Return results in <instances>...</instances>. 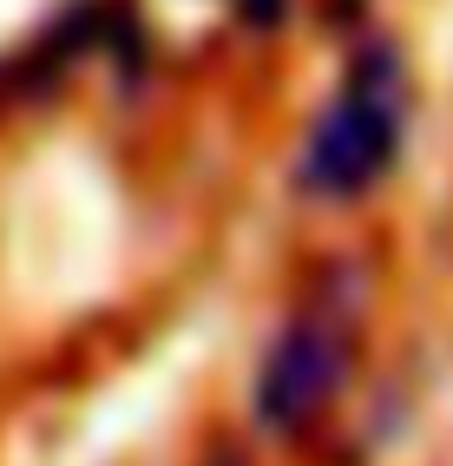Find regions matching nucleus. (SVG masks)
<instances>
[{"label": "nucleus", "instance_id": "f03ea898", "mask_svg": "<svg viewBox=\"0 0 453 466\" xmlns=\"http://www.w3.org/2000/svg\"><path fill=\"white\" fill-rule=\"evenodd\" d=\"M342 375V341L328 335V329H296L277 355H269V375H263V414L269 420H302L309 408H322L328 388H336Z\"/></svg>", "mask_w": 453, "mask_h": 466}, {"label": "nucleus", "instance_id": "f257e3e1", "mask_svg": "<svg viewBox=\"0 0 453 466\" xmlns=\"http://www.w3.org/2000/svg\"><path fill=\"white\" fill-rule=\"evenodd\" d=\"M401 138V79H395V59H375L355 73V86L336 99L328 126L316 132V151H309V184L322 191H361L388 151Z\"/></svg>", "mask_w": 453, "mask_h": 466}]
</instances>
